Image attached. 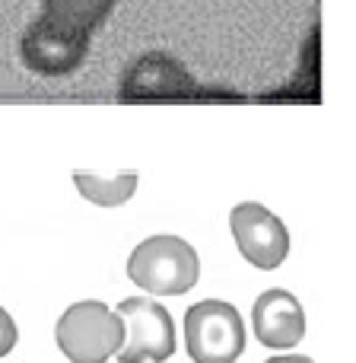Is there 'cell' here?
Returning <instances> with one entry per match:
<instances>
[{"label":"cell","mask_w":356,"mask_h":363,"mask_svg":"<svg viewBox=\"0 0 356 363\" xmlns=\"http://www.w3.org/2000/svg\"><path fill=\"white\" fill-rule=\"evenodd\" d=\"M251 328H255V338L270 351L296 347L306 338L302 303L283 287L264 290L255 300V306H251Z\"/></svg>","instance_id":"obj_8"},{"label":"cell","mask_w":356,"mask_h":363,"mask_svg":"<svg viewBox=\"0 0 356 363\" xmlns=\"http://www.w3.org/2000/svg\"><path fill=\"white\" fill-rule=\"evenodd\" d=\"M229 230L248 264H255L261 271H274L287 262L289 233L283 226V220L274 217L264 204H255V201L236 204L229 213Z\"/></svg>","instance_id":"obj_7"},{"label":"cell","mask_w":356,"mask_h":363,"mask_svg":"<svg viewBox=\"0 0 356 363\" xmlns=\"http://www.w3.org/2000/svg\"><path fill=\"white\" fill-rule=\"evenodd\" d=\"M264 363H315V360L306 357V354H277V357H270Z\"/></svg>","instance_id":"obj_12"},{"label":"cell","mask_w":356,"mask_h":363,"mask_svg":"<svg viewBox=\"0 0 356 363\" xmlns=\"http://www.w3.org/2000/svg\"><path fill=\"white\" fill-rule=\"evenodd\" d=\"M118 0H42V16L80 35H93Z\"/></svg>","instance_id":"obj_9"},{"label":"cell","mask_w":356,"mask_h":363,"mask_svg":"<svg viewBox=\"0 0 356 363\" xmlns=\"http://www.w3.org/2000/svg\"><path fill=\"white\" fill-rule=\"evenodd\" d=\"M89 35L70 32L38 16L19 38V57L38 77H67L86 61Z\"/></svg>","instance_id":"obj_6"},{"label":"cell","mask_w":356,"mask_h":363,"mask_svg":"<svg viewBox=\"0 0 356 363\" xmlns=\"http://www.w3.org/2000/svg\"><path fill=\"white\" fill-rule=\"evenodd\" d=\"M54 338L70 363H105L125 345V322L105 303L83 300L61 315Z\"/></svg>","instance_id":"obj_3"},{"label":"cell","mask_w":356,"mask_h":363,"mask_svg":"<svg viewBox=\"0 0 356 363\" xmlns=\"http://www.w3.org/2000/svg\"><path fill=\"white\" fill-rule=\"evenodd\" d=\"M115 313L125 322V345L115 354L121 363H166L176 354V322L163 303L131 296Z\"/></svg>","instance_id":"obj_5"},{"label":"cell","mask_w":356,"mask_h":363,"mask_svg":"<svg viewBox=\"0 0 356 363\" xmlns=\"http://www.w3.org/2000/svg\"><path fill=\"white\" fill-rule=\"evenodd\" d=\"M16 338H19L16 322H13V315L6 313L4 306H0V357H4V354H10L13 347H16Z\"/></svg>","instance_id":"obj_11"},{"label":"cell","mask_w":356,"mask_h":363,"mask_svg":"<svg viewBox=\"0 0 356 363\" xmlns=\"http://www.w3.org/2000/svg\"><path fill=\"white\" fill-rule=\"evenodd\" d=\"M127 277L156 296H178L197 284L200 258L181 236H150L127 258Z\"/></svg>","instance_id":"obj_2"},{"label":"cell","mask_w":356,"mask_h":363,"mask_svg":"<svg viewBox=\"0 0 356 363\" xmlns=\"http://www.w3.org/2000/svg\"><path fill=\"white\" fill-rule=\"evenodd\" d=\"M185 347L194 363H236L245 351L242 315L226 300H200L185 313Z\"/></svg>","instance_id":"obj_4"},{"label":"cell","mask_w":356,"mask_h":363,"mask_svg":"<svg viewBox=\"0 0 356 363\" xmlns=\"http://www.w3.org/2000/svg\"><path fill=\"white\" fill-rule=\"evenodd\" d=\"M74 185H76V191L86 201H93V204L118 207L134 198V191H137V176H134V172H121V176L102 179V176H80V172H76Z\"/></svg>","instance_id":"obj_10"},{"label":"cell","mask_w":356,"mask_h":363,"mask_svg":"<svg viewBox=\"0 0 356 363\" xmlns=\"http://www.w3.org/2000/svg\"><path fill=\"white\" fill-rule=\"evenodd\" d=\"M121 102H232L236 93L207 89L188 74L178 57L166 51L140 55L121 77Z\"/></svg>","instance_id":"obj_1"}]
</instances>
